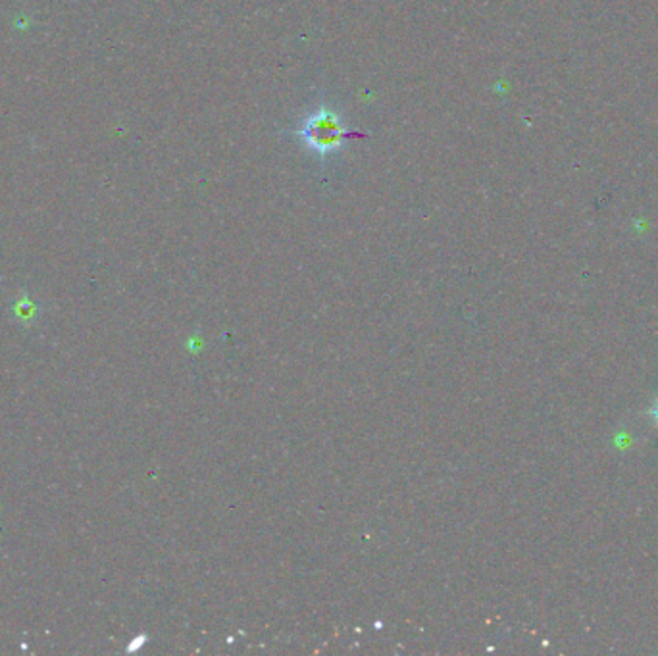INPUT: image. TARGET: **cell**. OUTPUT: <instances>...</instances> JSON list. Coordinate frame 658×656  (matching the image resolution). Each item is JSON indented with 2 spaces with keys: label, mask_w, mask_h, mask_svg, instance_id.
Returning <instances> with one entry per match:
<instances>
[{
  "label": "cell",
  "mask_w": 658,
  "mask_h": 656,
  "mask_svg": "<svg viewBox=\"0 0 658 656\" xmlns=\"http://www.w3.org/2000/svg\"><path fill=\"white\" fill-rule=\"evenodd\" d=\"M297 137L303 141L308 151H312L324 158L329 154L341 153L348 137H360V136L358 133H348L343 118L335 112L331 106L321 104L303 119L297 129Z\"/></svg>",
  "instance_id": "6da1fadb"
},
{
  "label": "cell",
  "mask_w": 658,
  "mask_h": 656,
  "mask_svg": "<svg viewBox=\"0 0 658 656\" xmlns=\"http://www.w3.org/2000/svg\"><path fill=\"white\" fill-rule=\"evenodd\" d=\"M649 414H651V418H653V422L658 425V398L654 400V405L651 407V410H649Z\"/></svg>",
  "instance_id": "7a4b0ae2"
}]
</instances>
